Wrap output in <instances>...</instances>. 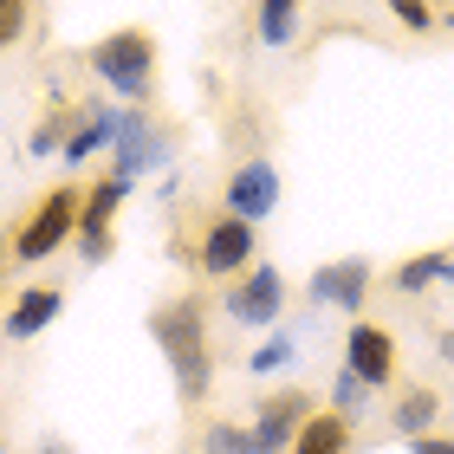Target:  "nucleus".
Returning a JSON list of instances; mask_svg holds the SVG:
<instances>
[{
	"mask_svg": "<svg viewBox=\"0 0 454 454\" xmlns=\"http://www.w3.org/2000/svg\"><path fill=\"white\" fill-rule=\"evenodd\" d=\"M78 123H85V105H66V98H52V105H46V117H39V130H33V156L46 162L52 150H66Z\"/></svg>",
	"mask_w": 454,
	"mask_h": 454,
	"instance_id": "nucleus-15",
	"label": "nucleus"
},
{
	"mask_svg": "<svg viewBox=\"0 0 454 454\" xmlns=\"http://www.w3.org/2000/svg\"><path fill=\"white\" fill-rule=\"evenodd\" d=\"M312 416H318V403L305 396V389H273V396L260 403V416H254V454H293L299 428Z\"/></svg>",
	"mask_w": 454,
	"mask_h": 454,
	"instance_id": "nucleus-9",
	"label": "nucleus"
},
{
	"mask_svg": "<svg viewBox=\"0 0 454 454\" xmlns=\"http://www.w3.org/2000/svg\"><path fill=\"white\" fill-rule=\"evenodd\" d=\"M123 195H130V176H117V169L85 189V215H78V254H85V266L111 260V221L123 208Z\"/></svg>",
	"mask_w": 454,
	"mask_h": 454,
	"instance_id": "nucleus-8",
	"label": "nucleus"
},
{
	"mask_svg": "<svg viewBox=\"0 0 454 454\" xmlns=\"http://www.w3.org/2000/svg\"><path fill=\"white\" fill-rule=\"evenodd\" d=\"M299 7H305V0H254V33H260V46H293Z\"/></svg>",
	"mask_w": 454,
	"mask_h": 454,
	"instance_id": "nucleus-17",
	"label": "nucleus"
},
{
	"mask_svg": "<svg viewBox=\"0 0 454 454\" xmlns=\"http://www.w3.org/2000/svg\"><path fill=\"white\" fill-rule=\"evenodd\" d=\"M150 338L162 344V364L176 370V396L182 403H201L215 389V350H208V305L195 293L182 299H162L150 312Z\"/></svg>",
	"mask_w": 454,
	"mask_h": 454,
	"instance_id": "nucleus-1",
	"label": "nucleus"
},
{
	"mask_svg": "<svg viewBox=\"0 0 454 454\" xmlns=\"http://www.w3.org/2000/svg\"><path fill=\"white\" fill-rule=\"evenodd\" d=\"M293 454H350V422L338 416V409H318V416L299 428Z\"/></svg>",
	"mask_w": 454,
	"mask_h": 454,
	"instance_id": "nucleus-16",
	"label": "nucleus"
},
{
	"mask_svg": "<svg viewBox=\"0 0 454 454\" xmlns=\"http://www.w3.org/2000/svg\"><path fill=\"white\" fill-rule=\"evenodd\" d=\"M383 7H389V20L409 27V33H435V27H442V7H435V0H383Z\"/></svg>",
	"mask_w": 454,
	"mask_h": 454,
	"instance_id": "nucleus-20",
	"label": "nucleus"
},
{
	"mask_svg": "<svg viewBox=\"0 0 454 454\" xmlns=\"http://www.w3.org/2000/svg\"><path fill=\"white\" fill-rule=\"evenodd\" d=\"M435 416H442V396L435 389H403L396 396V416H389V428H396L403 442H416V435H435Z\"/></svg>",
	"mask_w": 454,
	"mask_h": 454,
	"instance_id": "nucleus-14",
	"label": "nucleus"
},
{
	"mask_svg": "<svg viewBox=\"0 0 454 454\" xmlns=\"http://www.w3.org/2000/svg\"><path fill=\"white\" fill-rule=\"evenodd\" d=\"M176 156V137L162 130V117L156 111H143V105H111V169L117 176H150L162 169V162Z\"/></svg>",
	"mask_w": 454,
	"mask_h": 454,
	"instance_id": "nucleus-4",
	"label": "nucleus"
},
{
	"mask_svg": "<svg viewBox=\"0 0 454 454\" xmlns=\"http://www.w3.org/2000/svg\"><path fill=\"white\" fill-rule=\"evenodd\" d=\"M189 266H195V273H208V279H240L247 266H254V227H247L240 215H215V221H201Z\"/></svg>",
	"mask_w": 454,
	"mask_h": 454,
	"instance_id": "nucleus-6",
	"label": "nucleus"
},
{
	"mask_svg": "<svg viewBox=\"0 0 454 454\" xmlns=\"http://www.w3.org/2000/svg\"><path fill=\"white\" fill-rule=\"evenodd\" d=\"M442 27H448V33H454V0H448V7H442Z\"/></svg>",
	"mask_w": 454,
	"mask_h": 454,
	"instance_id": "nucleus-26",
	"label": "nucleus"
},
{
	"mask_svg": "<svg viewBox=\"0 0 454 454\" xmlns=\"http://www.w3.org/2000/svg\"><path fill=\"white\" fill-rule=\"evenodd\" d=\"M78 215H85V189H72V182L46 189V195L27 208V221L13 227V260H20V266L52 260L66 240H78Z\"/></svg>",
	"mask_w": 454,
	"mask_h": 454,
	"instance_id": "nucleus-3",
	"label": "nucleus"
},
{
	"mask_svg": "<svg viewBox=\"0 0 454 454\" xmlns=\"http://www.w3.org/2000/svg\"><path fill=\"white\" fill-rule=\"evenodd\" d=\"M299 364V338L293 332H266V344H254L247 350V370L266 383V377H286V370Z\"/></svg>",
	"mask_w": 454,
	"mask_h": 454,
	"instance_id": "nucleus-18",
	"label": "nucleus"
},
{
	"mask_svg": "<svg viewBox=\"0 0 454 454\" xmlns=\"http://www.w3.org/2000/svg\"><path fill=\"white\" fill-rule=\"evenodd\" d=\"M370 286H377V266L370 260H332V266H318L312 279H305V299L312 305H332V312L344 318H364V305H370Z\"/></svg>",
	"mask_w": 454,
	"mask_h": 454,
	"instance_id": "nucleus-7",
	"label": "nucleus"
},
{
	"mask_svg": "<svg viewBox=\"0 0 454 454\" xmlns=\"http://www.w3.org/2000/svg\"><path fill=\"white\" fill-rule=\"evenodd\" d=\"M273 208H279V162L247 156L240 169L227 176V215H240L247 227H260Z\"/></svg>",
	"mask_w": 454,
	"mask_h": 454,
	"instance_id": "nucleus-11",
	"label": "nucleus"
},
{
	"mask_svg": "<svg viewBox=\"0 0 454 454\" xmlns=\"http://www.w3.org/2000/svg\"><path fill=\"white\" fill-rule=\"evenodd\" d=\"M389 286H396V293H428V286H454V247H428V254H409L403 266H389Z\"/></svg>",
	"mask_w": 454,
	"mask_h": 454,
	"instance_id": "nucleus-13",
	"label": "nucleus"
},
{
	"mask_svg": "<svg viewBox=\"0 0 454 454\" xmlns=\"http://www.w3.org/2000/svg\"><path fill=\"white\" fill-rule=\"evenodd\" d=\"M409 454H454V435H416Z\"/></svg>",
	"mask_w": 454,
	"mask_h": 454,
	"instance_id": "nucleus-23",
	"label": "nucleus"
},
{
	"mask_svg": "<svg viewBox=\"0 0 454 454\" xmlns=\"http://www.w3.org/2000/svg\"><path fill=\"white\" fill-rule=\"evenodd\" d=\"M33 454H72V448H66V442H59V435H46V442H39Z\"/></svg>",
	"mask_w": 454,
	"mask_h": 454,
	"instance_id": "nucleus-24",
	"label": "nucleus"
},
{
	"mask_svg": "<svg viewBox=\"0 0 454 454\" xmlns=\"http://www.w3.org/2000/svg\"><path fill=\"white\" fill-rule=\"evenodd\" d=\"M85 66H91V78H98L111 98L143 105V98L156 91V33H150V27H117V33H105V39H91Z\"/></svg>",
	"mask_w": 454,
	"mask_h": 454,
	"instance_id": "nucleus-2",
	"label": "nucleus"
},
{
	"mask_svg": "<svg viewBox=\"0 0 454 454\" xmlns=\"http://www.w3.org/2000/svg\"><path fill=\"white\" fill-rule=\"evenodd\" d=\"M27 20H33V0H0V59H7V46H20Z\"/></svg>",
	"mask_w": 454,
	"mask_h": 454,
	"instance_id": "nucleus-22",
	"label": "nucleus"
},
{
	"mask_svg": "<svg viewBox=\"0 0 454 454\" xmlns=\"http://www.w3.org/2000/svg\"><path fill=\"white\" fill-rule=\"evenodd\" d=\"M435 350H442V364H454V332H442V344H435Z\"/></svg>",
	"mask_w": 454,
	"mask_h": 454,
	"instance_id": "nucleus-25",
	"label": "nucleus"
},
{
	"mask_svg": "<svg viewBox=\"0 0 454 454\" xmlns=\"http://www.w3.org/2000/svg\"><path fill=\"white\" fill-rule=\"evenodd\" d=\"M66 312V293L59 286H27L13 305H7V318H0V332H7V344H27V338H39L46 325Z\"/></svg>",
	"mask_w": 454,
	"mask_h": 454,
	"instance_id": "nucleus-12",
	"label": "nucleus"
},
{
	"mask_svg": "<svg viewBox=\"0 0 454 454\" xmlns=\"http://www.w3.org/2000/svg\"><path fill=\"white\" fill-rule=\"evenodd\" d=\"M344 370L357 383H370V389H389V383H396V338H389L383 325H370V318H350V332H344Z\"/></svg>",
	"mask_w": 454,
	"mask_h": 454,
	"instance_id": "nucleus-10",
	"label": "nucleus"
},
{
	"mask_svg": "<svg viewBox=\"0 0 454 454\" xmlns=\"http://www.w3.org/2000/svg\"><path fill=\"white\" fill-rule=\"evenodd\" d=\"M370 396H377V389H370V383H357V377H350V370H338V383H332V409H338L344 422H357L364 409H370Z\"/></svg>",
	"mask_w": 454,
	"mask_h": 454,
	"instance_id": "nucleus-21",
	"label": "nucleus"
},
{
	"mask_svg": "<svg viewBox=\"0 0 454 454\" xmlns=\"http://www.w3.org/2000/svg\"><path fill=\"white\" fill-rule=\"evenodd\" d=\"M286 299H293V286H286L279 266H247V273L227 286V299H221V312L247 325V332H279V318H286Z\"/></svg>",
	"mask_w": 454,
	"mask_h": 454,
	"instance_id": "nucleus-5",
	"label": "nucleus"
},
{
	"mask_svg": "<svg viewBox=\"0 0 454 454\" xmlns=\"http://www.w3.org/2000/svg\"><path fill=\"white\" fill-rule=\"evenodd\" d=\"M201 454H254V428H240V422H208V428H201Z\"/></svg>",
	"mask_w": 454,
	"mask_h": 454,
	"instance_id": "nucleus-19",
	"label": "nucleus"
}]
</instances>
